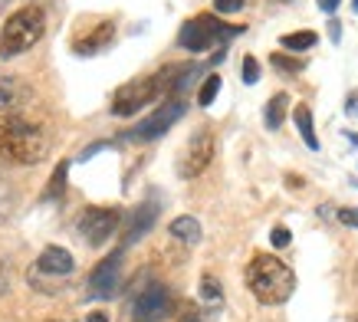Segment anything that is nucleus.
<instances>
[{
    "mask_svg": "<svg viewBox=\"0 0 358 322\" xmlns=\"http://www.w3.org/2000/svg\"><path fill=\"white\" fill-rule=\"evenodd\" d=\"M270 63H273V69H280V73H286V76H296L306 69V63H299V59H293V56H286V53H273Z\"/></svg>",
    "mask_w": 358,
    "mask_h": 322,
    "instance_id": "obj_21",
    "label": "nucleus"
},
{
    "mask_svg": "<svg viewBox=\"0 0 358 322\" xmlns=\"http://www.w3.org/2000/svg\"><path fill=\"white\" fill-rule=\"evenodd\" d=\"M348 112H358V96H355V99H348Z\"/></svg>",
    "mask_w": 358,
    "mask_h": 322,
    "instance_id": "obj_31",
    "label": "nucleus"
},
{
    "mask_svg": "<svg viewBox=\"0 0 358 322\" xmlns=\"http://www.w3.org/2000/svg\"><path fill=\"white\" fill-rule=\"evenodd\" d=\"M20 79L10 73H3L0 69V112H7V108L17 106V99H20Z\"/></svg>",
    "mask_w": 358,
    "mask_h": 322,
    "instance_id": "obj_17",
    "label": "nucleus"
},
{
    "mask_svg": "<svg viewBox=\"0 0 358 322\" xmlns=\"http://www.w3.org/2000/svg\"><path fill=\"white\" fill-rule=\"evenodd\" d=\"M122 260H125V250H115L102 260L92 273H89V296L92 300H112L122 286Z\"/></svg>",
    "mask_w": 358,
    "mask_h": 322,
    "instance_id": "obj_10",
    "label": "nucleus"
},
{
    "mask_svg": "<svg viewBox=\"0 0 358 322\" xmlns=\"http://www.w3.org/2000/svg\"><path fill=\"white\" fill-rule=\"evenodd\" d=\"M201 302L204 306H220L224 302V286H220V279L217 276H210V273H204L201 276Z\"/></svg>",
    "mask_w": 358,
    "mask_h": 322,
    "instance_id": "obj_19",
    "label": "nucleus"
},
{
    "mask_svg": "<svg viewBox=\"0 0 358 322\" xmlns=\"http://www.w3.org/2000/svg\"><path fill=\"white\" fill-rule=\"evenodd\" d=\"M286 108H289V96H286V92H276V96L266 102V108H263V125L270 132H276L282 125V118H286Z\"/></svg>",
    "mask_w": 358,
    "mask_h": 322,
    "instance_id": "obj_16",
    "label": "nucleus"
},
{
    "mask_svg": "<svg viewBox=\"0 0 358 322\" xmlns=\"http://www.w3.org/2000/svg\"><path fill=\"white\" fill-rule=\"evenodd\" d=\"M220 89H224V83H220V76L217 73H210L204 79V83H201V92H197V106H210V102H214V99H217V92Z\"/></svg>",
    "mask_w": 358,
    "mask_h": 322,
    "instance_id": "obj_20",
    "label": "nucleus"
},
{
    "mask_svg": "<svg viewBox=\"0 0 358 322\" xmlns=\"http://www.w3.org/2000/svg\"><path fill=\"white\" fill-rule=\"evenodd\" d=\"M73 253L66 247H46L40 257H36V263H33V270L40 273V276H59V279H66L69 273H73Z\"/></svg>",
    "mask_w": 358,
    "mask_h": 322,
    "instance_id": "obj_12",
    "label": "nucleus"
},
{
    "mask_svg": "<svg viewBox=\"0 0 358 322\" xmlns=\"http://www.w3.org/2000/svg\"><path fill=\"white\" fill-rule=\"evenodd\" d=\"M315 4H319V10H322V13H329V17H332V13L338 10V4H342V0H315Z\"/></svg>",
    "mask_w": 358,
    "mask_h": 322,
    "instance_id": "obj_27",
    "label": "nucleus"
},
{
    "mask_svg": "<svg viewBox=\"0 0 358 322\" xmlns=\"http://www.w3.org/2000/svg\"><path fill=\"white\" fill-rule=\"evenodd\" d=\"M247 286L263 306H282L296 290V273L273 253H257L247 263Z\"/></svg>",
    "mask_w": 358,
    "mask_h": 322,
    "instance_id": "obj_1",
    "label": "nucleus"
},
{
    "mask_svg": "<svg viewBox=\"0 0 358 322\" xmlns=\"http://www.w3.org/2000/svg\"><path fill=\"white\" fill-rule=\"evenodd\" d=\"M155 220H158V201H155V197H148L145 204L135 207V214H131L129 227H125V234H122V250L131 247V244H138L141 237L155 227Z\"/></svg>",
    "mask_w": 358,
    "mask_h": 322,
    "instance_id": "obj_11",
    "label": "nucleus"
},
{
    "mask_svg": "<svg viewBox=\"0 0 358 322\" xmlns=\"http://www.w3.org/2000/svg\"><path fill=\"white\" fill-rule=\"evenodd\" d=\"M43 33H46V17L40 7H23V10L10 13V20L3 23V33H0V56L10 59V56L27 53L30 46L40 43Z\"/></svg>",
    "mask_w": 358,
    "mask_h": 322,
    "instance_id": "obj_4",
    "label": "nucleus"
},
{
    "mask_svg": "<svg viewBox=\"0 0 358 322\" xmlns=\"http://www.w3.org/2000/svg\"><path fill=\"white\" fill-rule=\"evenodd\" d=\"M280 43L286 46V50H293V53H303V50H313V46L319 43V33L315 30H296V33L280 36Z\"/></svg>",
    "mask_w": 358,
    "mask_h": 322,
    "instance_id": "obj_18",
    "label": "nucleus"
},
{
    "mask_svg": "<svg viewBox=\"0 0 358 322\" xmlns=\"http://www.w3.org/2000/svg\"><path fill=\"white\" fill-rule=\"evenodd\" d=\"M240 79L253 86V83H260V63L253 59V56H243V66H240Z\"/></svg>",
    "mask_w": 358,
    "mask_h": 322,
    "instance_id": "obj_22",
    "label": "nucleus"
},
{
    "mask_svg": "<svg viewBox=\"0 0 358 322\" xmlns=\"http://www.w3.org/2000/svg\"><path fill=\"white\" fill-rule=\"evenodd\" d=\"M355 322H358V319H355Z\"/></svg>",
    "mask_w": 358,
    "mask_h": 322,
    "instance_id": "obj_33",
    "label": "nucleus"
},
{
    "mask_svg": "<svg viewBox=\"0 0 358 322\" xmlns=\"http://www.w3.org/2000/svg\"><path fill=\"white\" fill-rule=\"evenodd\" d=\"M181 322H201V319H197V312H194V309H187V312H185V319H181Z\"/></svg>",
    "mask_w": 358,
    "mask_h": 322,
    "instance_id": "obj_30",
    "label": "nucleus"
},
{
    "mask_svg": "<svg viewBox=\"0 0 358 322\" xmlns=\"http://www.w3.org/2000/svg\"><path fill=\"white\" fill-rule=\"evenodd\" d=\"M86 322H109V316H106V312H89Z\"/></svg>",
    "mask_w": 358,
    "mask_h": 322,
    "instance_id": "obj_29",
    "label": "nucleus"
},
{
    "mask_svg": "<svg viewBox=\"0 0 358 322\" xmlns=\"http://www.w3.org/2000/svg\"><path fill=\"white\" fill-rule=\"evenodd\" d=\"M112 36H115V23L112 20H96V30L92 33H79L76 40H73V53L76 56H96L102 53L106 46H112Z\"/></svg>",
    "mask_w": 358,
    "mask_h": 322,
    "instance_id": "obj_13",
    "label": "nucleus"
},
{
    "mask_svg": "<svg viewBox=\"0 0 358 322\" xmlns=\"http://www.w3.org/2000/svg\"><path fill=\"white\" fill-rule=\"evenodd\" d=\"M352 10H355V13H358V0H352Z\"/></svg>",
    "mask_w": 358,
    "mask_h": 322,
    "instance_id": "obj_32",
    "label": "nucleus"
},
{
    "mask_svg": "<svg viewBox=\"0 0 358 322\" xmlns=\"http://www.w3.org/2000/svg\"><path fill=\"white\" fill-rule=\"evenodd\" d=\"M46 155V135L23 115H0V158L36 164Z\"/></svg>",
    "mask_w": 358,
    "mask_h": 322,
    "instance_id": "obj_2",
    "label": "nucleus"
},
{
    "mask_svg": "<svg viewBox=\"0 0 358 322\" xmlns=\"http://www.w3.org/2000/svg\"><path fill=\"white\" fill-rule=\"evenodd\" d=\"M174 312V293L164 283H148L131 300V322H164Z\"/></svg>",
    "mask_w": 358,
    "mask_h": 322,
    "instance_id": "obj_6",
    "label": "nucleus"
},
{
    "mask_svg": "<svg viewBox=\"0 0 358 322\" xmlns=\"http://www.w3.org/2000/svg\"><path fill=\"white\" fill-rule=\"evenodd\" d=\"M329 36H332V43H342V27H338V20L329 23Z\"/></svg>",
    "mask_w": 358,
    "mask_h": 322,
    "instance_id": "obj_28",
    "label": "nucleus"
},
{
    "mask_svg": "<svg viewBox=\"0 0 358 322\" xmlns=\"http://www.w3.org/2000/svg\"><path fill=\"white\" fill-rule=\"evenodd\" d=\"M66 161H59V168H56V174H53V181H50V194H59L63 191V184H66Z\"/></svg>",
    "mask_w": 358,
    "mask_h": 322,
    "instance_id": "obj_24",
    "label": "nucleus"
},
{
    "mask_svg": "<svg viewBox=\"0 0 358 322\" xmlns=\"http://www.w3.org/2000/svg\"><path fill=\"white\" fill-rule=\"evenodd\" d=\"M289 240H293V234L286 230V227H273V234H270V244L276 250H282V247H289Z\"/></svg>",
    "mask_w": 358,
    "mask_h": 322,
    "instance_id": "obj_23",
    "label": "nucleus"
},
{
    "mask_svg": "<svg viewBox=\"0 0 358 322\" xmlns=\"http://www.w3.org/2000/svg\"><path fill=\"white\" fill-rule=\"evenodd\" d=\"M293 122H296V129H299V135H303L306 148L319 151V139H315V125H313V112H309V106L299 102V106L293 108Z\"/></svg>",
    "mask_w": 358,
    "mask_h": 322,
    "instance_id": "obj_15",
    "label": "nucleus"
},
{
    "mask_svg": "<svg viewBox=\"0 0 358 322\" xmlns=\"http://www.w3.org/2000/svg\"><path fill=\"white\" fill-rule=\"evenodd\" d=\"M168 230H171L174 240H185L187 247H194V244H201V224H197V217H191V214L174 217Z\"/></svg>",
    "mask_w": 358,
    "mask_h": 322,
    "instance_id": "obj_14",
    "label": "nucleus"
},
{
    "mask_svg": "<svg viewBox=\"0 0 358 322\" xmlns=\"http://www.w3.org/2000/svg\"><path fill=\"white\" fill-rule=\"evenodd\" d=\"M240 33H243V27H237V23H224L217 13H201V17H191L187 23H181L178 46L187 53H204L214 43H227Z\"/></svg>",
    "mask_w": 358,
    "mask_h": 322,
    "instance_id": "obj_5",
    "label": "nucleus"
},
{
    "mask_svg": "<svg viewBox=\"0 0 358 322\" xmlns=\"http://www.w3.org/2000/svg\"><path fill=\"white\" fill-rule=\"evenodd\" d=\"M214 10L217 13H237V10H243V0H214Z\"/></svg>",
    "mask_w": 358,
    "mask_h": 322,
    "instance_id": "obj_25",
    "label": "nucleus"
},
{
    "mask_svg": "<svg viewBox=\"0 0 358 322\" xmlns=\"http://www.w3.org/2000/svg\"><path fill=\"white\" fill-rule=\"evenodd\" d=\"M174 79H178V66H168L162 73L155 76H145V79H135V83H125L122 89H115V96H112V115H122L129 118L135 112L155 102L158 96L164 92H174Z\"/></svg>",
    "mask_w": 358,
    "mask_h": 322,
    "instance_id": "obj_3",
    "label": "nucleus"
},
{
    "mask_svg": "<svg viewBox=\"0 0 358 322\" xmlns=\"http://www.w3.org/2000/svg\"><path fill=\"white\" fill-rule=\"evenodd\" d=\"M122 224V214L119 207H86L83 214H79V224L76 230L83 234L89 247H102L106 240H109Z\"/></svg>",
    "mask_w": 358,
    "mask_h": 322,
    "instance_id": "obj_8",
    "label": "nucleus"
},
{
    "mask_svg": "<svg viewBox=\"0 0 358 322\" xmlns=\"http://www.w3.org/2000/svg\"><path fill=\"white\" fill-rule=\"evenodd\" d=\"M185 102H181V99H168V102H162V106L155 108L152 115H145L138 122V125H135V129L131 132H125V135H122V139H129V141H141V145H145V141H155V139H162L164 132L171 129L174 122H178V118L185 115Z\"/></svg>",
    "mask_w": 358,
    "mask_h": 322,
    "instance_id": "obj_7",
    "label": "nucleus"
},
{
    "mask_svg": "<svg viewBox=\"0 0 358 322\" xmlns=\"http://www.w3.org/2000/svg\"><path fill=\"white\" fill-rule=\"evenodd\" d=\"M338 224H345V227H358V207H342L338 211Z\"/></svg>",
    "mask_w": 358,
    "mask_h": 322,
    "instance_id": "obj_26",
    "label": "nucleus"
},
{
    "mask_svg": "<svg viewBox=\"0 0 358 322\" xmlns=\"http://www.w3.org/2000/svg\"><path fill=\"white\" fill-rule=\"evenodd\" d=\"M214 148H217V141H214V129H197L187 141L185 155H181V168L178 174L181 178H197V174H204V168L214 161Z\"/></svg>",
    "mask_w": 358,
    "mask_h": 322,
    "instance_id": "obj_9",
    "label": "nucleus"
}]
</instances>
